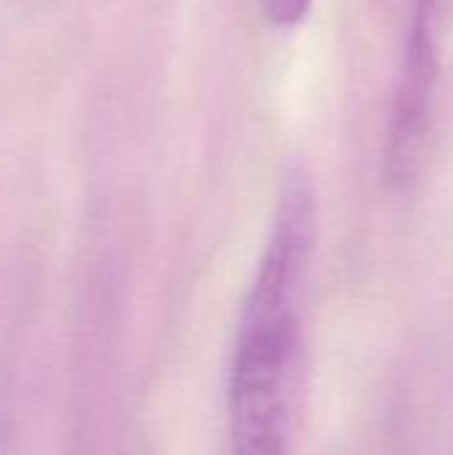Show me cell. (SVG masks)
I'll list each match as a JSON object with an SVG mask.
<instances>
[{
  "instance_id": "3957f363",
  "label": "cell",
  "mask_w": 453,
  "mask_h": 455,
  "mask_svg": "<svg viewBox=\"0 0 453 455\" xmlns=\"http://www.w3.org/2000/svg\"><path fill=\"white\" fill-rule=\"evenodd\" d=\"M256 3H259L264 19L278 29L302 24L312 8V0H256Z\"/></svg>"
},
{
  "instance_id": "6da1fadb",
  "label": "cell",
  "mask_w": 453,
  "mask_h": 455,
  "mask_svg": "<svg viewBox=\"0 0 453 455\" xmlns=\"http://www.w3.org/2000/svg\"><path fill=\"white\" fill-rule=\"evenodd\" d=\"M315 240L312 184L304 171H291L238 320L230 368V455L291 453Z\"/></svg>"
},
{
  "instance_id": "7a4b0ae2",
  "label": "cell",
  "mask_w": 453,
  "mask_h": 455,
  "mask_svg": "<svg viewBox=\"0 0 453 455\" xmlns=\"http://www.w3.org/2000/svg\"><path fill=\"white\" fill-rule=\"evenodd\" d=\"M438 19L441 0H414L409 45L384 147V173L392 189H411L430 157L441 83Z\"/></svg>"
}]
</instances>
